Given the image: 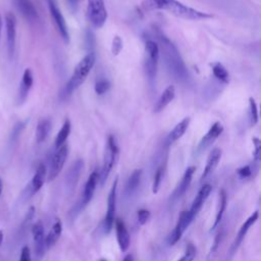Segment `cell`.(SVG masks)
Instances as JSON below:
<instances>
[{"label":"cell","mask_w":261,"mask_h":261,"mask_svg":"<svg viewBox=\"0 0 261 261\" xmlns=\"http://www.w3.org/2000/svg\"><path fill=\"white\" fill-rule=\"evenodd\" d=\"M142 8L146 11L165 10L174 16L190 20H202L213 17L212 14L197 10L178 0H142Z\"/></svg>","instance_id":"6da1fadb"},{"label":"cell","mask_w":261,"mask_h":261,"mask_svg":"<svg viewBox=\"0 0 261 261\" xmlns=\"http://www.w3.org/2000/svg\"><path fill=\"white\" fill-rule=\"evenodd\" d=\"M156 38L159 49L162 51L166 67L170 74L178 82H185L189 79V71L184 60L174 44L164 36L159 30H156Z\"/></svg>","instance_id":"7a4b0ae2"},{"label":"cell","mask_w":261,"mask_h":261,"mask_svg":"<svg viewBox=\"0 0 261 261\" xmlns=\"http://www.w3.org/2000/svg\"><path fill=\"white\" fill-rule=\"evenodd\" d=\"M95 64V54L94 52H89L74 67V70L69 77L68 82L66 83L63 92L62 97L66 98L70 96L82 84L86 81L88 74L90 73L91 69L93 68Z\"/></svg>","instance_id":"3957f363"},{"label":"cell","mask_w":261,"mask_h":261,"mask_svg":"<svg viewBox=\"0 0 261 261\" xmlns=\"http://www.w3.org/2000/svg\"><path fill=\"white\" fill-rule=\"evenodd\" d=\"M160 49L156 41L147 40L145 42V61L144 67L148 81L151 85L154 84L157 74V65L159 60Z\"/></svg>","instance_id":"277c9868"},{"label":"cell","mask_w":261,"mask_h":261,"mask_svg":"<svg viewBox=\"0 0 261 261\" xmlns=\"http://www.w3.org/2000/svg\"><path fill=\"white\" fill-rule=\"evenodd\" d=\"M118 154H119V148L117 145L116 138L113 135H109L107 138V143H106L103 166L101 169V173L99 174V180L101 181L102 185L105 182V180L107 179L113 166L115 165V163L118 159Z\"/></svg>","instance_id":"5b68a950"},{"label":"cell","mask_w":261,"mask_h":261,"mask_svg":"<svg viewBox=\"0 0 261 261\" xmlns=\"http://www.w3.org/2000/svg\"><path fill=\"white\" fill-rule=\"evenodd\" d=\"M87 16L94 28H102L108 16L104 0H88Z\"/></svg>","instance_id":"8992f818"},{"label":"cell","mask_w":261,"mask_h":261,"mask_svg":"<svg viewBox=\"0 0 261 261\" xmlns=\"http://www.w3.org/2000/svg\"><path fill=\"white\" fill-rule=\"evenodd\" d=\"M67 155H68V146L66 144H63L62 146L56 149L55 153L53 154L50 160L49 170L47 171V179L49 181L55 179L57 175L60 173L66 161Z\"/></svg>","instance_id":"52a82bcc"},{"label":"cell","mask_w":261,"mask_h":261,"mask_svg":"<svg viewBox=\"0 0 261 261\" xmlns=\"http://www.w3.org/2000/svg\"><path fill=\"white\" fill-rule=\"evenodd\" d=\"M48 8H49L51 18H52L60 37L67 44L69 42V33H68L67 24H66V21L62 15L58 5L56 4L55 0H48Z\"/></svg>","instance_id":"ba28073f"},{"label":"cell","mask_w":261,"mask_h":261,"mask_svg":"<svg viewBox=\"0 0 261 261\" xmlns=\"http://www.w3.org/2000/svg\"><path fill=\"white\" fill-rule=\"evenodd\" d=\"M117 184H118V177L115 178L111 190L109 192V196H108V201H107V211H106V215L105 218L103 220V229L104 232L108 233L113 224H114V218H115V211H116V191H117Z\"/></svg>","instance_id":"9c48e42d"},{"label":"cell","mask_w":261,"mask_h":261,"mask_svg":"<svg viewBox=\"0 0 261 261\" xmlns=\"http://www.w3.org/2000/svg\"><path fill=\"white\" fill-rule=\"evenodd\" d=\"M5 30H6V43L7 52L9 58H12L15 51L16 42V17L12 12H7L5 14Z\"/></svg>","instance_id":"30bf717a"},{"label":"cell","mask_w":261,"mask_h":261,"mask_svg":"<svg viewBox=\"0 0 261 261\" xmlns=\"http://www.w3.org/2000/svg\"><path fill=\"white\" fill-rule=\"evenodd\" d=\"M193 216L190 214L189 210H184L180 212L176 225L174 227V229L172 230V232L170 233L169 238H168V244L169 245H174L176 244L179 239L181 238V236L184 234V232L186 231V229L189 227V225L192 223L193 221Z\"/></svg>","instance_id":"8fae6325"},{"label":"cell","mask_w":261,"mask_h":261,"mask_svg":"<svg viewBox=\"0 0 261 261\" xmlns=\"http://www.w3.org/2000/svg\"><path fill=\"white\" fill-rule=\"evenodd\" d=\"M34 84V75L33 72L31 70V68H25L23 73H22V77L19 84V88L17 91V97H16V102L18 105L24 103V101L27 100L29 93L33 87Z\"/></svg>","instance_id":"7c38bea8"},{"label":"cell","mask_w":261,"mask_h":261,"mask_svg":"<svg viewBox=\"0 0 261 261\" xmlns=\"http://www.w3.org/2000/svg\"><path fill=\"white\" fill-rule=\"evenodd\" d=\"M223 132V125L220 121H215L210 128L208 129V132L206 133V135L201 139L199 145H198V151H204L205 149H207L209 146H211L214 141L222 134Z\"/></svg>","instance_id":"4fadbf2b"},{"label":"cell","mask_w":261,"mask_h":261,"mask_svg":"<svg viewBox=\"0 0 261 261\" xmlns=\"http://www.w3.org/2000/svg\"><path fill=\"white\" fill-rule=\"evenodd\" d=\"M98 182H99V172L97 170H94L88 177V180L85 185L82 201L80 204V210L83 209L85 206H87L90 203V201L92 200V198L94 196V193L96 191V187H97Z\"/></svg>","instance_id":"5bb4252c"},{"label":"cell","mask_w":261,"mask_h":261,"mask_svg":"<svg viewBox=\"0 0 261 261\" xmlns=\"http://www.w3.org/2000/svg\"><path fill=\"white\" fill-rule=\"evenodd\" d=\"M258 217H259V212H258V211H255L253 214H251V215L245 220V222L242 224L241 228L239 229L238 234H237V237H236V239H234V242H233V244H232V246H231V248H230V254H233V253L237 251V249L239 248V246L242 244L243 240H244L245 237L247 236V233H248L250 227L257 221Z\"/></svg>","instance_id":"9a60e30c"},{"label":"cell","mask_w":261,"mask_h":261,"mask_svg":"<svg viewBox=\"0 0 261 261\" xmlns=\"http://www.w3.org/2000/svg\"><path fill=\"white\" fill-rule=\"evenodd\" d=\"M32 234L35 243V250L36 255L38 257H42L44 254V251L46 249L45 244V232H44V226L41 221L36 222L32 227Z\"/></svg>","instance_id":"2e32d148"},{"label":"cell","mask_w":261,"mask_h":261,"mask_svg":"<svg viewBox=\"0 0 261 261\" xmlns=\"http://www.w3.org/2000/svg\"><path fill=\"white\" fill-rule=\"evenodd\" d=\"M16 9L21 13V15L31 22L38 20V11L31 0H13Z\"/></svg>","instance_id":"e0dca14e"},{"label":"cell","mask_w":261,"mask_h":261,"mask_svg":"<svg viewBox=\"0 0 261 261\" xmlns=\"http://www.w3.org/2000/svg\"><path fill=\"white\" fill-rule=\"evenodd\" d=\"M115 225V232H116V239L119 246V249L121 252H125L130 243V236L129 232L124 224V222L121 219H116L114 222Z\"/></svg>","instance_id":"ac0fdd59"},{"label":"cell","mask_w":261,"mask_h":261,"mask_svg":"<svg viewBox=\"0 0 261 261\" xmlns=\"http://www.w3.org/2000/svg\"><path fill=\"white\" fill-rule=\"evenodd\" d=\"M195 171H196L195 166H190L186 169L185 173L182 174V177H181L180 181L176 186L173 194L171 195L172 200H176V199L180 198L187 192V190L189 189V187L192 182V178H193V175H194Z\"/></svg>","instance_id":"d6986e66"},{"label":"cell","mask_w":261,"mask_h":261,"mask_svg":"<svg viewBox=\"0 0 261 261\" xmlns=\"http://www.w3.org/2000/svg\"><path fill=\"white\" fill-rule=\"evenodd\" d=\"M211 190H212V187L209 185V184H206L204 186L201 187V189L199 190L198 194L196 195L193 203H192V206L189 210L190 214L193 216V218L199 213V211L201 210L202 206L204 205L205 201L207 200L208 196L210 195L211 193Z\"/></svg>","instance_id":"ffe728a7"},{"label":"cell","mask_w":261,"mask_h":261,"mask_svg":"<svg viewBox=\"0 0 261 261\" xmlns=\"http://www.w3.org/2000/svg\"><path fill=\"white\" fill-rule=\"evenodd\" d=\"M47 177V168L43 163H40L36 169V172L30 182V191H31V195L36 194L37 192H39L41 190V188L43 187L45 180Z\"/></svg>","instance_id":"44dd1931"},{"label":"cell","mask_w":261,"mask_h":261,"mask_svg":"<svg viewBox=\"0 0 261 261\" xmlns=\"http://www.w3.org/2000/svg\"><path fill=\"white\" fill-rule=\"evenodd\" d=\"M221 155H222V152L219 148H214L210 152V154L207 158V161H206L205 168L201 175V180H204L206 177H208L214 171V169L216 168V166L218 165V163L221 159Z\"/></svg>","instance_id":"7402d4cb"},{"label":"cell","mask_w":261,"mask_h":261,"mask_svg":"<svg viewBox=\"0 0 261 261\" xmlns=\"http://www.w3.org/2000/svg\"><path fill=\"white\" fill-rule=\"evenodd\" d=\"M190 124V118L189 117H185L182 118L178 123L175 124V126L168 133L165 143L167 146L171 145L172 143L176 142L178 139H180L182 137V135L186 133V130L188 129Z\"/></svg>","instance_id":"603a6c76"},{"label":"cell","mask_w":261,"mask_h":261,"mask_svg":"<svg viewBox=\"0 0 261 261\" xmlns=\"http://www.w3.org/2000/svg\"><path fill=\"white\" fill-rule=\"evenodd\" d=\"M175 96V89L173 86H168L159 96L155 105H154V112L158 113L161 112L173 99Z\"/></svg>","instance_id":"cb8c5ba5"},{"label":"cell","mask_w":261,"mask_h":261,"mask_svg":"<svg viewBox=\"0 0 261 261\" xmlns=\"http://www.w3.org/2000/svg\"><path fill=\"white\" fill-rule=\"evenodd\" d=\"M141 179H142V169L134 170L132 172V174L129 175V177L127 178L125 187H124L125 196L130 197L137 192V190L140 187Z\"/></svg>","instance_id":"d4e9b609"},{"label":"cell","mask_w":261,"mask_h":261,"mask_svg":"<svg viewBox=\"0 0 261 261\" xmlns=\"http://www.w3.org/2000/svg\"><path fill=\"white\" fill-rule=\"evenodd\" d=\"M83 165H84L83 160L79 159L69 168V170L67 172V175H66V184H67L69 189L74 190V187L76 186L77 180L80 178V175H81V172H82V169H83Z\"/></svg>","instance_id":"484cf974"},{"label":"cell","mask_w":261,"mask_h":261,"mask_svg":"<svg viewBox=\"0 0 261 261\" xmlns=\"http://www.w3.org/2000/svg\"><path fill=\"white\" fill-rule=\"evenodd\" d=\"M61 232H62V224H61V221L59 219H57L53 223V225L50 228L48 234L45 237L46 248L53 247L56 244V242L58 241V239L60 238Z\"/></svg>","instance_id":"4316f807"},{"label":"cell","mask_w":261,"mask_h":261,"mask_svg":"<svg viewBox=\"0 0 261 261\" xmlns=\"http://www.w3.org/2000/svg\"><path fill=\"white\" fill-rule=\"evenodd\" d=\"M50 130H51V120L50 119L43 118V119L39 120L37 127H36L37 143H39V144L43 143L47 139Z\"/></svg>","instance_id":"83f0119b"},{"label":"cell","mask_w":261,"mask_h":261,"mask_svg":"<svg viewBox=\"0 0 261 261\" xmlns=\"http://www.w3.org/2000/svg\"><path fill=\"white\" fill-rule=\"evenodd\" d=\"M227 198H226V193L224 190H220L219 191V195H218V204H217V210H216V215H215V219H214V222L212 224V227H211V230L216 228L217 225L220 223L221 219H222V216L224 214V211H225V208H226V201Z\"/></svg>","instance_id":"f1b7e54d"},{"label":"cell","mask_w":261,"mask_h":261,"mask_svg":"<svg viewBox=\"0 0 261 261\" xmlns=\"http://www.w3.org/2000/svg\"><path fill=\"white\" fill-rule=\"evenodd\" d=\"M70 129H71V123H70L69 119H65L55 138V141H54V145H55L56 149L59 148L60 146H62L63 144H65V142L70 134Z\"/></svg>","instance_id":"f546056e"},{"label":"cell","mask_w":261,"mask_h":261,"mask_svg":"<svg viewBox=\"0 0 261 261\" xmlns=\"http://www.w3.org/2000/svg\"><path fill=\"white\" fill-rule=\"evenodd\" d=\"M212 72L213 75L221 83L227 84L229 82V74L226 68L220 62H214L212 65Z\"/></svg>","instance_id":"4dcf8cb0"},{"label":"cell","mask_w":261,"mask_h":261,"mask_svg":"<svg viewBox=\"0 0 261 261\" xmlns=\"http://www.w3.org/2000/svg\"><path fill=\"white\" fill-rule=\"evenodd\" d=\"M163 173H164V168L163 166H160L157 168V170L155 171L154 174V178H153V184H152V192L154 194H156L160 188L162 178H163Z\"/></svg>","instance_id":"1f68e13d"},{"label":"cell","mask_w":261,"mask_h":261,"mask_svg":"<svg viewBox=\"0 0 261 261\" xmlns=\"http://www.w3.org/2000/svg\"><path fill=\"white\" fill-rule=\"evenodd\" d=\"M222 238H223V232L222 231H219L216 234V237L214 238V242H213V244H212V246H211V248L209 250L208 256H207V260L208 261H210V260H212L214 258V255H215V253L218 250V247H219V245H220V243L222 241Z\"/></svg>","instance_id":"d6a6232c"},{"label":"cell","mask_w":261,"mask_h":261,"mask_svg":"<svg viewBox=\"0 0 261 261\" xmlns=\"http://www.w3.org/2000/svg\"><path fill=\"white\" fill-rule=\"evenodd\" d=\"M196 248L192 243H189L186 247L185 253L184 255L177 260V261H194L195 257H196Z\"/></svg>","instance_id":"836d02e7"},{"label":"cell","mask_w":261,"mask_h":261,"mask_svg":"<svg viewBox=\"0 0 261 261\" xmlns=\"http://www.w3.org/2000/svg\"><path fill=\"white\" fill-rule=\"evenodd\" d=\"M110 88V83L106 79H99L95 83V92L97 95H104Z\"/></svg>","instance_id":"e575fe53"},{"label":"cell","mask_w":261,"mask_h":261,"mask_svg":"<svg viewBox=\"0 0 261 261\" xmlns=\"http://www.w3.org/2000/svg\"><path fill=\"white\" fill-rule=\"evenodd\" d=\"M249 109H250L251 124L255 125L258 122V108H257V104L253 98L249 99Z\"/></svg>","instance_id":"d590c367"},{"label":"cell","mask_w":261,"mask_h":261,"mask_svg":"<svg viewBox=\"0 0 261 261\" xmlns=\"http://www.w3.org/2000/svg\"><path fill=\"white\" fill-rule=\"evenodd\" d=\"M150 216H151V214H150L149 210L144 209V208L138 210V212H137V219H138L139 224H141V225H144L145 223H147V221L150 219Z\"/></svg>","instance_id":"8d00e7d4"},{"label":"cell","mask_w":261,"mask_h":261,"mask_svg":"<svg viewBox=\"0 0 261 261\" xmlns=\"http://www.w3.org/2000/svg\"><path fill=\"white\" fill-rule=\"evenodd\" d=\"M25 121L23 122V121H19V122H17L14 126H13V128H12V132H11V136H10V138H11V140L12 141H16L17 139H18V137H19V135L21 134V132L23 130V128H24V126H25Z\"/></svg>","instance_id":"74e56055"},{"label":"cell","mask_w":261,"mask_h":261,"mask_svg":"<svg viewBox=\"0 0 261 261\" xmlns=\"http://www.w3.org/2000/svg\"><path fill=\"white\" fill-rule=\"evenodd\" d=\"M121 49H122V40L120 39L119 36H115L112 40L111 52L113 55H117V54H119Z\"/></svg>","instance_id":"f35d334b"},{"label":"cell","mask_w":261,"mask_h":261,"mask_svg":"<svg viewBox=\"0 0 261 261\" xmlns=\"http://www.w3.org/2000/svg\"><path fill=\"white\" fill-rule=\"evenodd\" d=\"M237 173L241 178H248L252 175V168L250 165L242 166L237 170Z\"/></svg>","instance_id":"ab89813d"},{"label":"cell","mask_w":261,"mask_h":261,"mask_svg":"<svg viewBox=\"0 0 261 261\" xmlns=\"http://www.w3.org/2000/svg\"><path fill=\"white\" fill-rule=\"evenodd\" d=\"M18 261H32V256H31V251L28 246H24L21 249L19 260Z\"/></svg>","instance_id":"60d3db41"},{"label":"cell","mask_w":261,"mask_h":261,"mask_svg":"<svg viewBox=\"0 0 261 261\" xmlns=\"http://www.w3.org/2000/svg\"><path fill=\"white\" fill-rule=\"evenodd\" d=\"M253 143L255 146L254 158H255V160H259V158H260V140L258 138H253Z\"/></svg>","instance_id":"b9f144b4"},{"label":"cell","mask_w":261,"mask_h":261,"mask_svg":"<svg viewBox=\"0 0 261 261\" xmlns=\"http://www.w3.org/2000/svg\"><path fill=\"white\" fill-rule=\"evenodd\" d=\"M79 2L80 0H67V3H68V6L70 8V10L72 12H75L79 8Z\"/></svg>","instance_id":"7bdbcfd3"},{"label":"cell","mask_w":261,"mask_h":261,"mask_svg":"<svg viewBox=\"0 0 261 261\" xmlns=\"http://www.w3.org/2000/svg\"><path fill=\"white\" fill-rule=\"evenodd\" d=\"M123 261H134V257L132 254H128L126 255L124 258H123Z\"/></svg>","instance_id":"ee69618b"},{"label":"cell","mask_w":261,"mask_h":261,"mask_svg":"<svg viewBox=\"0 0 261 261\" xmlns=\"http://www.w3.org/2000/svg\"><path fill=\"white\" fill-rule=\"evenodd\" d=\"M2 189H3V182H2V179L0 178V197H1V194H2Z\"/></svg>","instance_id":"f6af8a7d"},{"label":"cell","mask_w":261,"mask_h":261,"mask_svg":"<svg viewBox=\"0 0 261 261\" xmlns=\"http://www.w3.org/2000/svg\"><path fill=\"white\" fill-rule=\"evenodd\" d=\"M1 30H2V18L0 15V39H1Z\"/></svg>","instance_id":"bcb514c9"},{"label":"cell","mask_w":261,"mask_h":261,"mask_svg":"<svg viewBox=\"0 0 261 261\" xmlns=\"http://www.w3.org/2000/svg\"><path fill=\"white\" fill-rule=\"evenodd\" d=\"M2 241H3V232L0 231V245L2 244Z\"/></svg>","instance_id":"7dc6e473"},{"label":"cell","mask_w":261,"mask_h":261,"mask_svg":"<svg viewBox=\"0 0 261 261\" xmlns=\"http://www.w3.org/2000/svg\"><path fill=\"white\" fill-rule=\"evenodd\" d=\"M100 261H107V260H105V259H102V260H100Z\"/></svg>","instance_id":"c3c4849f"}]
</instances>
